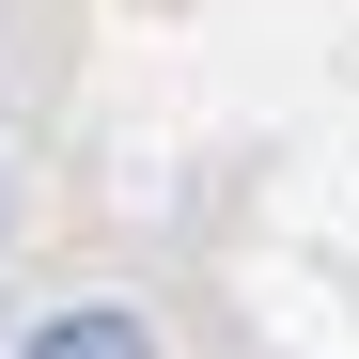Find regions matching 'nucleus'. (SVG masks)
<instances>
[{
  "mask_svg": "<svg viewBox=\"0 0 359 359\" xmlns=\"http://www.w3.org/2000/svg\"><path fill=\"white\" fill-rule=\"evenodd\" d=\"M16 359H156V328H141V313H47Z\"/></svg>",
  "mask_w": 359,
  "mask_h": 359,
  "instance_id": "nucleus-1",
  "label": "nucleus"
}]
</instances>
